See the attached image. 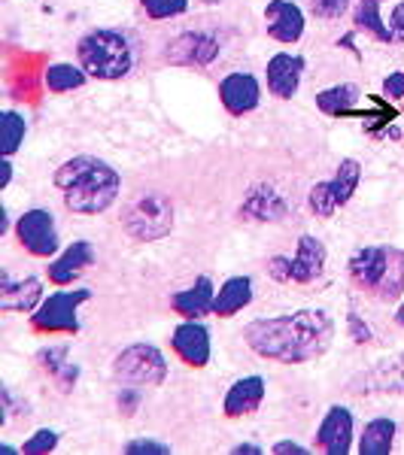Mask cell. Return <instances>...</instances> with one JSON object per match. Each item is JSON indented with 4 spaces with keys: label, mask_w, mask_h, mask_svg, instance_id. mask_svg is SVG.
I'll list each match as a JSON object with an SVG mask.
<instances>
[{
    "label": "cell",
    "mask_w": 404,
    "mask_h": 455,
    "mask_svg": "<svg viewBox=\"0 0 404 455\" xmlns=\"http://www.w3.org/2000/svg\"><path fill=\"white\" fill-rule=\"evenodd\" d=\"M244 337L255 355L283 364H301L313 362L332 347L335 319L326 310H298L249 322Z\"/></svg>",
    "instance_id": "obj_1"
},
{
    "label": "cell",
    "mask_w": 404,
    "mask_h": 455,
    "mask_svg": "<svg viewBox=\"0 0 404 455\" xmlns=\"http://www.w3.org/2000/svg\"><path fill=\"white\" fill-rule=\"evenodd\" d=\"M55 186L64 192L68 210L83 212V216H98L119 197L122 180L107 161L94 156H77L58 167Z\"/></svg>",
    "instance_id": "obj_2"
},
{
    "label": "cell",
    "mask_w": 404,
    "mask_h": 455,
    "mask_svg": "<svg viewBox=\"0 0 404 455\" xmlns=\"http://www.w3.org/2000/svg\"><path fill=\"white\" fill-rule=\"evenodd\" d=\"M79 68L94 79H122L131 70V43L128 36L119 31H109V28H98V31H88L77 46Z\"/></svg>",
    "instance_id": "obj_3"
},
{
    "label": "cell",
    "mask_w": 404,
    "mask_h": 455,
    "mask_svg": "<svg viewBox=\"0 0 404 455\" xmlns=\"http://www.w3.org/2000/svg\"><path fill=\"white\" fill-rule=\"evenodd\" d=\"M125 231L141 243H156L174 228V204L158 192H143L125 207Z\"/></svg>",
    "instance_id": "obj_4"
},
{
    "label": "cell",
    "mask_w": 404,
    "mask_h": 455,
    "mask_svg": "<svg viewBox=\"0 0 404 455\" xmlns=\"http://www.w3.org/2000/svg\"><path fill=\"white\" fill-rule=\"evenodd\" d=\"M113 373L125 383H141V386H161L167 377V362L152 343H134V347L122 349L113 362Z\"/></svg>",
    "instance_id": "obj_5"
},
{
    "label": "cell",
    "mask_w": 404,
    "mask_h": 455,
    "mask_svg": "<svg viewBox=\"0 0 404 455\" xmlns=\"http://www.w3.org/2000/svg\"><path fill=\"white\" fill-rule=\"evenodd\" d=\"M92 298V289H77V291H55L49 300H43L40 310L34 313V328L36 331H79L77 310L79 304Z\"/></svg>",
    "instance_id": "obj_6"
},
{
    "label": "cell",
    "mask_w": 404,
    "mask_h": 455,
    "mask_svg": "<svg viewBox=\"0 0 404 455\" xmlns=\"http://www.w3.org/2000/svg\"><path fill=\"white\" fill-rule=\"evenodd\" d=\"M16 234L21 240V246L31 255H40V259H49V255L58 252V228H55V216L49 210H28L21 212Z\"/></svg>",
    "instance_id": "obj_7"
},
{
    "label": "cell",
    "mask_w": 404,
    "mask_h": 455,
    "mask_svg": "<svg viewBox=\"0 0 404 455\" xmlns=\"http://www.w3.org/2000/svg\"><path fill=\"white\" fill-rule=\"evenodd\" d=\"M219 98H222V107L229 109L231 116L253 113L262 100L259 79H255L253 73H229V76L219 83Z\"/></svg>",
    "instance_id": "obj_8"
},
{
    "label": "cell",
    "mask_w": 404,
    "mask_h": 455,
    "mask_svg": "<svg viewBox=\"0 0 404 455\" xmlns=\"http://www.w3.org/2000/svg\"><path fill=\"white\" fill-rule=\"evenodd\" d=\"M264 21H268V36H274L277 43H286V46L298 43L301 34H304V12L292 0H271L264 6Z\"/></svg>",
    "instance_id": "obj_9"
},
{
    "label": "cell",
    "mask_w": 404,
    "mask_h": 455,
    "mask_svg": "<svg viewBox=\"0 0 404 455\" xmlns=\"http://www.w3.org/2000/svg\"><path fill=\"white\" fill-rule=\"evenodd\" d=\"M268 92L280 100L295 98L298 85H301V73H304V58L292 55V52H277L268 61Z\"/></svg>",
    "instance_id": "obj_10"
},
{
    "label": "cell",
    "mask_w": 404,
    "mask_h": 455,
    "mask_svg": "<svg viewBox=\"0 0 404 455\" xmlns=\"http://www.w3.org/2000/svg\"><path fill=\"white\" fill-rule=\"evenodd\" d=\"M317 443L326 455H347L352 446V413L347 407H335L326 413L319 431H317Z\"/></svg>",
    "instance_id": "obj_11"
},
{
    "label": "cell",
    "mask_w": 404,
    "mask_h": 455,
    "mask_svg": "<svg viewBox=\"0 0 404 455\" xmlns=\"http://www.w3.org/2000/svg\"><path fill=\"white\" fill-rule=\"evenodd\" d=\"M171 343H174L176 355L186 364H192V368H204V364L210 362V331L198 319L182 322L174 331Z\"/></svg>",
    "instance_id": "obj_12"
},
{
    "label": "cell",
    "mask_w": 404,
    "mask_h": 455,
    "mask_svg": "<svg viewBox=\"0 0 404 455\" xmlns=\"http://www.w3.org/2000/svg\"><path fill=\"white\" fill-rule=\"evenodd\" d=\"M389 249L392 246H362L352 252L350 259V274L362 289L377 291L380 280L386 274V264H389Z\"/></svg>",
    "instance_id": "obj_13"
},
{
    "label": "cell",
    "mask_w": 404,
    "mask_h": 455,
    "mask_svg": "<svg viewBox=\"0 0 404 455\" xmlns=\"http://www.w3.org/2000/svg\"><path fill=\"white\" fill-rule=\"evenodd\" d=\"M264 392H268V386H264L262 377L238 379V383L229 388V395H225V403H222L225 416H229V419H240V416L255 413L264 401Z\"/></svg>",
    "instance_id": "obj_14"
},
{
    "label": "cell",
    "mask_w": 404,
    "mask_h": 455,
    "mask_svg": "<svg viewBox=\"0 0 404 455\" xmlns=\"http://www.w3.org/2000/svg\"><path fill=\"white\" fill-rule=\"evenodd\" d=\"M219 55V43L207 34H182L167 46L174 64H210Z\"/></svg>",
    "instance_id": "obj_15"
},
{
    "label": "cell",
    "mask_w": 404,
    "mask_h": 455,
    "mask_svg": "<svg viewBox=\"0 0 404 455\" xmlns=\"http://www.w3.org/2000/svg\"><path fill=\"white\" fill-rule=\"evenodd\" d=\"M322 267H326V246L313 234H304L292 255V283H313Z\"/></svg>",
    "instance_id": "obj_16"
},
{
    "label": "cell",
    "mask_w": 404,
    "mask_h": 455,
    "mask_svg": "<svg viewBox=\"0 0 404 455\" xmlns=\"http://www.w3.org/2000/svg\"><path fill=\"white\" fill-rule=\"evenodd\" d=\"M92 261H94L92 243H88V240H77V243H70L53 264H49V280L58 285H68L77 280Z\"/></svg>",
    "instance_id": "obj_17"
},
{
    "label": "cell",
    "mask_w": 404,
    "mask_h": 455,
    "mask_svg": "<svg viewBox=\"0 0 404 455\" xmlns=\"http://www.w3.org/2000/svg\"><path fill=\"white\" fill-rule=\"evenodd\" d=\"M352 392H404V352L362 373V379L352 383Z\"/></svg>",
    "instance_id": "obj_18"
},
{
    "label": "cell",
    "mask_w": 404,
    "mask_h": 455,
    "mask_svg": "<svg viewBox=\"0 0 404 455\" xmlns=\"http://www.w3.org/2000/svg\"><path fill=\"white\" fill-rule=\"evenodd\" d=\"M213 300H216V291H213L210 276H198L195 285H189L186 291H176L171 307L186 319H201V315L213 313Z\"/></svg>",
    "instance_id": "obj_19"
},
{
    "label": "cell",
    "mask_w": 404,
    "mask_h": 455,
    "mask_svg": "<svg viewBox=\"0 0 404 455\" xmlns=\"http://www.w3.org/2000/svg\"><path fill=\"white\" fill-rule=\"evenodd\" d=\"M43 285L40 280L28 276L21 283H10V276H4V289H0V310H12V313H31L40 304Z\"/></svg>",
    "instance_id": "obj_20"
},
{
    "label": "cell",
    "mask_w": 404,
    "mask_h": 455,
    "mask_svg": "<svg viewBox=\"0 0 404 455\" xmlns=\"http://www.w3.org/2000/svg\"><path fill=\"white\" fill-rule=\"evenodd\" d=\"M249 300H253V280H249V276H231V280H225L222 289L216 291L213 313L234 315L244 310V307H249Z\"/></svg>",
    "instance_id": "obj_21"
},
{
    "label": "cell",
    "mask_w": 404,
    "mask_h": 455,
    "mask_svg": "<svg viewBox=\"0 0 404 455\" xmlns=\"http://www.w3.org/2000/svg\"><path fill=\"white\" fill-rule=\"evenodd\" d=\"M244 216L255 219V222H277L286 216V201L271 188H255L244 204Z\"/></svg>",
    "instance_id": "obj_22"
},
{
    "label": "cell",
    "mask_w": 404,
    "mask_h": 455,
    "mask_svg": "<svg viewBox=\"0 0 404 455\" xmlns=\"http://www.w3.org/2000/svg\"><path fill=\"white\" fill-rule=\"evenodd\" d=\"M359 180H362V164H359L356 158H343L341 164H337L335 176L328 180V192H332L337 207L350 204V197L356 195V188H359Z\"/></svg>",
    "instance_id": "obj_23"
},
{
    "label": "cell",
    "mask_w": 404,
    "mask_h": 455,
    "mask_svg": "<svg viewBox=\"0 0 404 455\" xmlns=\"http://www.w3.org/2000/svg\"><path fill=\"white\" fill-rule=\"evenodd\" d=\"M395 443V422L392 419H374L365 425V435L359 440L362 455H389Z\"/></svg>",
    "instance_id": "obj_24"
},
{
    "label": "cell",
    "mask_w": 404,
    "mask_h": 455,
    "mask_svg": "<svg viewBox=\"0 0 404 455\" xmlns=\"http://www.w3.org/2000/svg\"><path fill=\"white\" fill-rule=\"evenodd\" d=\"M356 100H359V88L350 83L326 88V92L317 94V107L326 116H352V104Z\"/></svg>",
    "instance_id": "obj_25"
},
{
    "label": "cell",
    "mask_w": 404,
    "mask_h": 455,
    "mask_svg": "<svg viewBox=\"0 0 404 455\" xmlns=\"http://www.w3.org/2000/svg\"><path fill=\"white\" fill-rule=\"evenodd\" d=\"M404 291V252L401 249H389V264H386V274L384 280L377 285V298L384 300H395Z\"/></svg>",
    "instance_id": "obj_26"
},
{
    "label": "cell",
    "mask_w": 404,
    "mask_h": 455,
    "mask_svg": "<svg viewBox=\"0 0 404 455\" xmlns=\"http://www.w3.org/2000/svg\"><path fill=\"white\" fill-rule=\"evenodd\" d=\"M85 76L88 73L83 68H73V64H53V68L46 70V88L55 94H64V92H73V88H83Z\"/></svg>",
    "instance_id": "obj_27"
},
{
    "label": "cell",
    "mask_w": 404,
    "mask_h": 455,
    "mask_svg": "<svg viewBox=\"0 0 404 455\" xmlns=\"http://www.w3.org/2000/svg\"><path fill=\"white\" fill-rule=\"evenodd\" d=\"M356 25L362 28V31L374 34L377 40L392 43V31H389V25H384V19H380V4H377V0H362V4H359Z\"/></svg>",
    "instance_id": "obj_28"
},
{
    "label": "cell",
    "mask_w": 404,
    "mask_h": 455,
    "mask_svg": "<svg viewBox=\"0 0 404 455\" xmlns=\"http://www.w3.org/2000/svg\"><path fill=\"white\" fill-rule=\"evenodd\" d=\"M0 128H4V158H10L25 140V119L16 109H4L0 113Z\"/></svg>",
    "instance_id": "obj_29"
},
{
    "label": "cell",
    "mask_w": 404,
    "mask_h": 455,
    "mask_svg": "<svg viewBox=\"0 0 404 455\" xmlns=\"http://www.w3.org/2000/svg\"><path fill=\"white\" fill-rule=\"evenodd\" d=\"M143 10L149 19H174L189 10V0H143Z\"/></svg>",
    "instance_id": "obj_30"
},
{
    "label": "cell",
    "mask_w": 404,
    "mask_h": 455,
    "mask_svg": "<svg viewBox=\"0 0 404 455\" xmlns=\"http://www.w3.org/2000/svg\"><path fill=\"white\" fill-rule=\"evenodd\" d=\"M311 210L317 212V216H322V219L335 216L337 204H335L332 192H328V182H319V186L311 188Z\"/></svg>",
    "instance_id": "obj_31"
},
{
    "label": "cell",
    "mask_w": 404,
    "mask_h": 455,
    "mask_svg": "<svg viewBox=\"0 0 404 455\" xmlns=\"http://www.w3.org/2000/svg\"><path fill=\"white\" fill-rule=\"evenodd\" d=\"M58 446V435L53 428H40L36 435L28 440L25 446H21V452H28V455H46V452H53Z\"/></svg>",
    "instance_id": "obj_32"
},
{
    "label": "cell",
    "mask_w": 404,
    "mask_h": 455,
    "mask_svg": "<svg viewBox=\"0 0 404 455\" xmlns=\"http://www.w3.org/2000/svg\"><path fill=\"white\" fill-rule=\"evenodd\" d=\"M125 452H128V455H167V452H171V446L158 443V440L137 437V440H131V443L125 446Z\"/></svg>",
    "instance_id": "obj_33"
},
{
    "label": "cell",
    "mask_w": 404,
    "mask_h": 455,
    "mask_svg": "<svg viewBox=\"0 0 404 455\" xmlns=\"http://www.w3.org/2000/svg\"><path fill=\"white\" fill-rule=\"evenodd\" d=\"M311 6L319 19H341L347 12L350 0H311Z\"/></svg>",
    "instance_id": "obj_34"
},
{
    "label": "cell",
    "mask_w": 404,
    "mask_h": 455,
    "mask_svg": "<svg viewBox=\"0 0 404 455\" xmlns=\"http://www.w3.org/2000/svg\"><path fill=\"white\" fill-rule=\"evenodd\" d=\"M389 31H392V43H404V0L392 6V16H389Z\"/></svg>",
    "instance_id": "obj_35"
},
{
    "label": "cell",
    "mask_w": 404,
    "mask_h": 455,
    "mask_svg": "<svg viewBox=\"0 0 404 455\" xmlns=\"http://www.w3.org/2000/svg\"><path fill=\"white\" fill-rule=\"evenodd\" d=\"M268 270H271V276L280 283L292 280V259H280V255H277V259H271Z\"/></svg>",
    "instance_id": "obj_36"
},
{
    "label": "cell",
    "mask_w": 404,
    "mask_h": 455,
    "mask_svg": "<svg viewBox=\"0 0 404 455\" xmlns=\"http://www.w3.org/2000/svg\"><path fill=\"white\" fill-rule=\"evenodd\" d=\"M386 98H404V70L399 73H389L386 83H384Z\"/></svg>",
    "instance_id": "obj_37"
},
{
    "label": "cell",
    "mask_w": 404,
    "mask_h": 455,
    "mask_svg": "<svg viewBox=\"0 0 404 455\" xmlns=\"http://www.w3.org/2000/svg\"><path fill=\"white\" fill-rule=\"evenodd\" d=\"M350 331H352V340H356V343L371 340L368 325H362V322H359V315H350Z\"/></svg>",
    "instance_id": "obj_38"
},
{
    "label": "cell",
    "mask_w": 404,
    "mask_h": 455,
    "mask_svg": "<svg viewBox=\"0 0 404 455\" xmlns=\"http://www.w3.org/2000/svg\"><path fill=\"white\" fill-rule=\"evenodd\" d=\"M274 452L277 455H307L311 450H307V446H301V443H295V440H280V443L274 446Z\"/></svg>",
    "instance_id": "obj_39"
},
{
    "label": "cell",
    "mask_w": 404,
    "mask_h": 455,
    "mask_svg": "<svg viewBox=\"0 0 404 455\" xmlns=\"http://www.w3.org/2000/svg\"><path fill=\"white\" fill-rule=\"evenodd\" d=\"M234 455H262V450L253 443H240V446H234Z\"/></svg>",
    "instance_id": "obj_40"
},
{
    "label": "cell",
    "mask_w": 404,
    "mask_h": 455,
    "mask_svg": "<svg viewBox=\"0 0 404 455\" xmlns=\"http://www.w3.org/2000/svg\"><path fill=\"white\" fill-rule=\"evenodd\" d=\"M0 171H4V176H0V188H6V186H10V176H12L10 161H4V167H0Z\"/></svg>",
    "instance_id": "obj_41"
},
{
    "label": "cell",
    "mask_w": 404,
    "mask_h": 455,
    "mask_svg": "<svg viewBox=\"0 0 404 455\" xmlns=\"http://www.w3.org/2000/svg\"><path fill=\"white\" fill-rule=\"evenodd\" d=\"M395 319H399V325L404 328V304L399 307V315H395Z\"/></svg>",
    "instance_id": "obj_42"
},
{
    "label": "cell",
    "mask_w": 404,
    "mask_h": 455,
    "mask_svg": "<svg viewBox=\"0 0 404 455\" xmlns=\"http://www.w3.org/2000/svg\"><path fill=\"white\" fill-rule=\"evenodd\" d=\"M377 4H380V0H377Z\"/></svg>",
    "instance_id": "obj_43"
}]
</instances>
